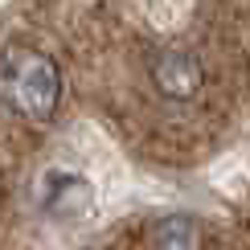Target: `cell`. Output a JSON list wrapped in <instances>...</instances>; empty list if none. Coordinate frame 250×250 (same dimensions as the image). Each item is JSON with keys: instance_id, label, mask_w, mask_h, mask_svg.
Instances as JSON below:
<instances>
[{"instance_id": "6da1fadb", "label": "cell", "mask_w": 250, "mask_h": 250, "mask_svg": "<svg viewBox=\"0 0 250 250\" xmlns=\"http://www.w3.org/2000/svg\"><path fill=\"white\" fill-rule=\"evenodd\" d=\"M0 103L29 123H49L62 107V70L37 45H8L0 54Z\"/></svg>"}, {"instance_id": "7a4b0ae2", "label": "cell", "mask_w": 250, "mask_h": 250, "mask_svg": "<svg viewBox=\"0 0 250 250\" xmlns=\"http://www.w3.org/2000/svg\"><path fill=\"white\" fill-rule=\"evenodd\" d=\"M148 78L156 86V95L168 99V103H189L201 95L205 86V66L197 62V54L181 45H168V49H156L152 62H148Z\"/></svg>"}, {"instance_id": "3957f363", "label": "cell", "mask_w": 250, "mask_h": 250, "mask_svg": "<svg viewBox=\"0 0 250 250\" xmlns=\"http://www.w3.org/2000/svg\"><path fill=\"white\" fill-rule=\"evenodd\" d=\"M37 205L45 217L54 222H82L95 209V189H90L86 176L66 172V168H49L37 181Z\"/></svg>"}]
</instances>
